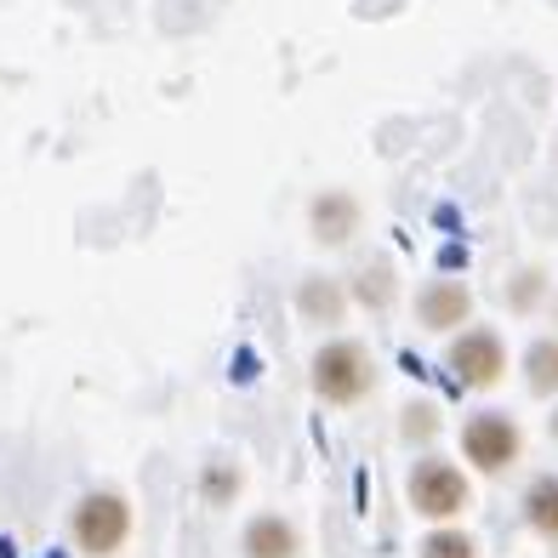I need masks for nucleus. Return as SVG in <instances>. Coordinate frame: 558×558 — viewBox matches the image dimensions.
Returning a JSON list of instances; mask_svg holds the SVG:
<instances>
[{"label": "nucleus", "instance_id": "1", "mask_svg": "<svg viewBox=\"0 0 558 558\" xmlns=\"http://www.w3.org/2000/svg\"><path fill=\"white\" fill-rule=\"evenodd\" d=\"M376 383V365L360 342H325L314 353V393L325 404H360Z\"/></svg>", "mask_w": 558, "mask_h": 558}, {"label": "nucleus", "instance_id": "2", "mask_svg": "<svg viewBox=\"0 0 558 558\" xmlns=\"http://www.w3.org/2000/svg\"><path fill=\"white\" fill-rule=\"evenodd\" d=\"M69 536L86 558H109V553L125 547V536H132V507H125L114 490H97V496H86L81 507H74Z\"/></svg>", "mask_w": 558, "mask_h": 558}, {"label": "nucleus", "instance_id": "3", "mask_svg": "<svg viewBox=\"0 0 558 558\" xmlns=\"http://www.w3.org/2000/svg\"><path fill=\"white\" fill-rule=\"evenodd\" d=\"M411 507L427 513V519H456L468 507V478L450 462H439V456H427V462H416V473H411Z\"/></svg>", "mask_w": 558, "mask_h": 558}, {"label": "nucleus", "instance_id": "4", "mask_svg": "<svg viewBox=\"0 0 558 558\" xmlns=\"http://www.w3.org/2000/svg\"><path fill=\"white\" fill-rule=\"evenodd\" d=\"M462 450H468V462H478L485 473H501L519 456V427L507 416H473L462 427Z\"/></svg>", "mask_w": 558, "mask_h": 558}, {"label": "nucleus", "instance_id": "5", "mask_svg": "<svg viewBox=\"0 0 558 558\" xmlns=\"http://www.w3.org/2000/svg\"><path fill=\"white\" fill-rule=\"evenodd\" d=\"M450 371L462 376L468 388H490V383H501L507 353H501V342H496L490 331H468L462 342L450 348Z\"/></svg>", "mask_w": 558, "mask_h": 558}, {"label": "nucleus", "instance_id": "6", "mask_svg": "<svg viewBox=\"0 0 558 558\" xmlns=\"http://www.w3.org/2000/svg\"><path fill=\"white\" fill-rule=\"evenodd\" d=\"M302 553V536H296V524L291 519H251L245 524V558H296Z\"/></svg>", "mask_w": 558, "mask_h": 558}, {"label": "nucleus", "instance_id": "7", "mask_svg": "<svg viewBox=\"0 0 558 558\" xmlns=\"http://www.w3.org/2000/svg\"><path fill=\"white\" fill-rule=\"evenodd\" d=\"M422 325H434V331H450V325H462L468 319V291L462 286H450V279H439V286H427L422 291Z\"/></svg>", "mask_w": 558, "mask_h": 558}, {"label": "nucleus", "instance_id": "8", "mask_svg": "<svg viewBox=\"0 0 558 558\" xmlns=\"http://www.w3.org/2000/svg\"><path fill=\"white\" fill-rule=\"evenodd\" d=\"M353 222H360V211H353V199H348V194H325V199H314V234H319V240L342 245V240L353 234Z\"/></svg>", "mask_w": 558, "mask_h": 558}, {"label": "nucleus", "instance_id": "9", "mask_svg": "<svg viewBox=\"0 0 558 558\" xmlns=\"http://www.w3.org/2000/svg\"><path fill=\"white\" fill-rule=\"evenodd\" d=\"M524 507H530V524L558 542V478H536L530 496H524Z\"/></svg>", "mask_w": 558, "mask_h": 558}, {"label": "nucleus", "instance_id": "10", "mask_svg": "<svg viewBox=\"0 0 558 558\" xmlns=\"http://www.w3.org/2000/svg\"><path fill=\"white\" fill-rule=\"evenodd\" d=\"M530 388H536V393L558 388V342H536V348H530Z\"/></svg>", "mask_w": 558, "mask_h": 558}, {"label": "nucleus", "instance_id": "11", "mask_svg": "<svg viewBox=\"0 0 558 558\" xmlns=\"http://www.w3.org/2000/svg\"><path fill=\"white\" fill-rule=\"evenodd\" d=\"M422 558H478L468 536H456V530H439V536L422 542Z\"/></svg>", "mask_w": 558, "mask_h": 558}, {"label": "nucleus", "instance_id": "12", "mask_svg": "<svg viewBox=\"0 0 558 558\" xmlns=\"http://www.w3.org/2000/svg\"><path fill=\"white\" fill-rule=\"evenodd\" d=\"M302 308L337 319V314H342V296H337V286H308V291H302Z\"/></svg>", "mask_w": 558, "mask_h": 558}, {"label": "nucleus", "instance_id": "13", "mask_svg": "<svg viewBox=\"0 0 558 558\" xmlns=\"http://www.w3.org/2000/svg\"><path fill=\"white\" fill-rule=\"evenodd\" d=\"M553 434H558V416H553Z\"/></svg>", "mask_w": 558, "mask_h": 558}]
</instances>
